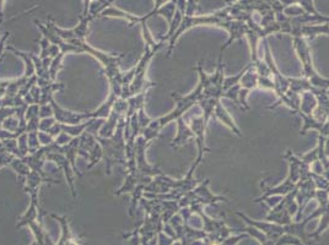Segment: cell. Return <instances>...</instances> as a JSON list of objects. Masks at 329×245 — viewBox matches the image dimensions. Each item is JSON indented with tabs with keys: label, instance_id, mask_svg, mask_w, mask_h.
I'll list each match as a JSON object with an SVG mask.
<instances>
[{
	"label": "cell",
	"instance_id": "6da1fadb",
	"mask_svg": "<svg viewBox=\"0 0 329 245\" xmlns=\"http://www.w3.org/2000/svg\"><path fill=\"white\" fill-rule=\"evenodd\" d=\"M236 215L238 217L242 218L247 224H249L251 227L257 228L258 230L264 233V234L266 236H269V238H280V236H283L284 234H290L299 238L302 243H306V244L308 243L307 235H306L305 233V227L306 224L308 223L306 218L300 222H293V223L288 224V226H280V224L271 223V222L256 221V219H252L247 215H245L243 212H241V211H236Z\"/></svg>",
	"mask_w": 329,
	"mask_h": 245
},
{
	"label": "cell",
	"instance_id": "7a4b0ae2",
	"mask_svg": "<svg viewBox=\"0 0 329 245\" xmlns=\"http://www.w3.org/2000/svg\"><path fill=\"white\" fill-rule=\"evenodd\" d=\"M226 20H231L230 18V7H225L224 9L214 14H208V15H194L188 16L184 15L181 22L180 27H178L177 32L172 36V38L169 41V52H167V58H170L174 50V47L177 42V39L182 36L183 32L188 31L189 28L194 26H200V25H206V26H220Z\"/></svg>",
	"mask_w": 329,
	"mask_h": 245
},
{
	"label": "cell",
	"instance_id": "3957f363",
	"mask_svg": "<svg viewBox=\"0 0 329 245\" xmlns=\"http://www.w3.org/2000/svg\"><path fill=\"white\" fill-rule=\"evenodd\" d=\"M284 159L289 162V175L285 179V181H283L282 184L277 185V187H265L263 189L262 196L256 199L254 202H260L263 200H266L270 196L275 195H288L289 193H291L295 190V188L297 187L300 180V158L296 155H294L290 150L286 151V153L284 155Z\"/></svg>",
	"mask_w": 329,
	"mask_h": 245
},
{
	"label": "cell",
	"instance_id": "277c9868",
	"mask_svg": "<svg viewBox=\"0 0 329 245\" xmlns=\"http://www.w3.org/2000/svg\"><path fill=\"white\" fill-rule=\"evenodd\" d=\"M294 48L299 55L300 60L302 63L303 68V79L308 80L313 87L322 88V90H329V79L322 78L316 70H314L313 63H312L311 50L305 38L295 37Z\"/></svg>",
	"mask_w": 329,
	"mask_h": 245
},
{
	"label": "cell",
	"instance_id": "5b68a950",
	"mask_svg": "<svg viewBox=\"0 0 329 245\" xmlns=\"http://www.w3.org/2000/svg\"><path fill=\"white\" fill-rule=\"evenodd\" d=\"M296 193L297 189L295 188V190L284 196L283 200L270 210L269 215L265 217V221L280 226H288L293 223V216L297 212Z\"/></svg>",
	"mask_w": 329,
	"mask_h": 245
},
{
	"label": "cell",
	"instance_id": "8992f818",
	"mask_svg": "<svg viewBox=\"0 0 329 245\" xmlns=\"http://www.w3.org/2000/svg\"><path fill=\"white\" fill-rule=\"evenodd\" d=\"M209 184H210V179H205V180L198 185L197 188H194L191 192L187 193L186 195L178 201L181 209L193 206V205L206 206V205H214L219 201H229L228 198H225V196L214 195V194L209 190Z\"/></svg>",
	"mask_w": 329,
	"mask_h": 245
},
{
	"label": "cell",
	"instance_id": "52a82bcc",
	"mask_svg": "<svg viewBox=\"0 0 329 245\" xmlns=\"http://www.w3.org/2000/svg\"><path fill=\"white\" fill-rule=\"evenodd\" d=\"M316 199L318 201V207L316 211H313V213H311L308 216L307 222H310L311 219L319 217L320 222L317 227L316 232L311 233L310 238L318 240L319 235L324 232L327 228H329V190H317L316 192Z\"/></svg>",
	"mask_w": 329,
	"mask_h": 245
},
{
	"label": "cell",
	"instance_id": "ba28073f",
	"mask_svg": "<svg viewBox=\"0 0 329 245\" xmlns=\"http://www.w3.org/2000/svg\"><path fill=\"white\" fill-rule=\"evenodd\" d=\"M297 4L305 11L302 15L290 19V26H306V25H323L329 24V16L320 15L314 8L312 0H300Z\"/></svg>",
	"mask_w": 329,
	"mask_h": 245
},
{
	"label": "cell",
	"instance_id": "9c48e42d",
	"mask_svg": "<svg viewBox=\"0 0 329 245\" xmlns=\"http://www.w3.org/2000/svg\"><path fill=\"white\" fill-rule=\"evenodd\" d=\"M245 232L247 234L256 238L262 245H305L299 238L290 234H284L283 236H280V238H269L264 233L258 230L257 228L251 226L246 228Z\"/></svg>",
	"mask_w": 329,
	"mask_h": 245
},
{
	"label": "cell",
	"instance_id": "30bf717a",
	"mask_svg": "<svg viewBox=\"0 0 329 245\" xmlns=\"http://www.w3.org/2000/svg\"><path fill=\"white\" fill-rule=\"evenodd\" d=\"M206 122L204 120V116L201 114L200 116H194V118L191 119V130L194 133L195 136V141H197V146H198V156H197V161L198 162H203L204 159V153L209 152L210 149L205 146V130H206Z\"/></svg>",
	"mask_w": 329,
	"mask_h": 245
},
{
	"label": "cell",
	"instance_id": "8fae6325",
	"mask_svg": "<svg viewBox=\"0 0 329 245\" xmlns=\"http://www.w3.org/2000/svg\"><path fill=\"white\" fill-rule=\"evenodd\" d=\"M219 27L228 31L230 35L228 42L221 47L220 54H223L224 50H225L229 45L232 44V42L236 41V39H242L243 36H246L247 32H248V27H247L245 22L237 21V20H226Z\"/></svg>",
	"mask_w": 329,
	"mask_h": 245
},
{
	"label": "cell",
	"instance_id": "7c38bea8",
	"mask_svg": "<svg viewBox=\"0 0 329 245\" xmlns=\"http://www.w3.org/2000/svg\"><path fill=\"white\" fill-rule=\"evenodd\" d=\"M289 35L300 38L313 39L317 36L327 35L329 36V24L323 25H306V26H291Z\"/></svg>",
	"mask_w": 329,
	"mask_h": 245
},
{
	"label": "cell",
	"instance_id": "4fadbf2b",
	"mask_svg": "<svg viewBox=\"0 0 329 245\" xmlns=\"http://www.w3.org/2000/svg\"><path fill=\"white\" fill-rule=\"evenodd\" d=\"M177 136L174 139V140L171 141V146L172 147H180L184 145V142H187V140H189V139H194L195 140V136H194V133L192 132L191 128L187 125V122L184 121V115L181 116V118H178L177 120Z\"/></svg>",
	"mask_w": 329,
	"mask_h": 245
},
{
	"label": "cell",
	"instance_id": "5bb4252c",
	"mask_svg": "<svg viewBox=\"0 0 329 245\" xmlns=\"http://www.w3.org/2000/svg\"><path fill=\"white\" fill-rule=\"evenodd\" d=\"M214 118L219 119L221 122H224V124H225L232 133L236 134L238 138H242V134H241L240 129H238L236 122H235L234 119L231 118V115L228 113V110L225 109V107H224L221 102H219L216 107H215Z\"/></svg>",
	"mask_w": 329,
	"mask_h": 245
},
{
	"label": "cell",
	"instance_id": "9a60e30c",
	"mask_svg": "<svg viewBox=\"0 0 329 245\" xmlns=\"http://www.w3.org/2000/svg\"><path fill=\"white\" fill-rule=\"evenodd\" d=\"M258 79H259V76H258L256 69H254V65L251 63V64L248 65V69L246 70L242 79H241L240 86L242 90H246L249 92V91L253 90V88L258 87Z\"/></svg>",
	"mask_w": 329,
	"mask_h": 245
},
{
	"label": "cell",
	"instance_id": "2e32d148",
	"mask_svg": "<svg viewBox=\"0 0 329 245\" xmlns=\"http://www.w3.org/2000/svg\"><path fill=\"white\" fill-rule=\"evenodd\" d=\"M317 108V99L312 92H302L301 93V104H300L299 113L312 115L314 109Z\"/></svg>",
	"mask_w": 329,
	"mask_h": 245
},
{
	"label": "cell",
	"instance_id": "e0dca14e",
	"mask_svg": "<svg viewBox=\"0 0 329 245\" xmlns=\"http://www.w3.org/2000/svg\"><path fill=\"white\" fill-rule=\"evenodd\" d=\"M246 236H248V234H238V235H232V236H229V238H226L225 240L221 241L220 244L217 245H236L238 241L241 240V239L246 238Z\"/></svg>",
	"mask_w": 329,
	"mask_h": 245
}]
</instances>
